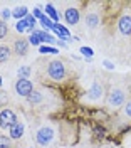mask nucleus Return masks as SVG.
<instances>
[{
	"label": "nucleus",
	"instance_id": "nucleus-1",
	"mask_svg": "<svg viewBox=\"0 0 131 148\" xmlns=\"http://www.w3.org/2000/svg\"><path fill=\"white\" fill-rule=\"evenodd\" d=\"M106 104L113 110L123 108L126 104V91L123 88H111L106 94Z\"/></svg>",
	"mask_w": 131,
	"mask_h": 148
},
{
	"label": "nucleus",
	"instance_id": "nucleus-2",
	"mask_svg": "<svg viewBox=\"0 0 131 148\" xmlns=\"http://www.w3.org/2000/svg\"><path fill=\"white\" fill-rule=\"evenodd\" d=\"M66 64L61 61V59H54L47 64V76L56 81V83H61L66 79Z\"/></svg>",
	"mask_w": 131,
	"mask_h": 148
},
{
	"label": "nucleus",
	"instance_id": "nucleus-3",
	"mask_svg": "<svg viewBox=\"0 0 131 148\" xmlns=\"http://www.w3.org/2000/svg\"><path fill=\"white\" fill-rule=\"evenodd\" d=\"M56 136V131L52 126H40L35 131V143L39 147H49Z\"/></svg>",
	"mask_w": 131,
	"mask_h": 148
},
{
	"label": "nucleus",
	"instance_id": "nucleus-4",
	"mask_svg": "<svg viewBox=\"0 0 131 148\" xmlns=\"http://www.w3.org/2000/svg\"><path fill=\"white\" fill-rule=\"evenodd\" d=\"M104 96V84L101 81H94L91 86H89V89L86 91L84 94V101H89V103H98L101 101Z\"/></svg>",
	"mask_w": 131,
	"mask_h": 148
},
{
	"label": "nucleus",
	"instance_id": "nucleus-5",
	"mask_svg": "<svg viewBox=\"0 0 131 148\" xmlns=\"http://www.w3.org/2000/svg\"><path fill=\"white\" fill-rule=\"evenodd\" d=\"M15 123H19V118L10 108H3L0 111V130L9 131Z\"/></svg>",
	"mask_w": 131,
	"mask_h": 148
},
{
	"label": "nucleus",
	"instance_id": "nucleus-6",
	"mask_svg": "<svg viewBox=\"0 0 131 148\" xmlns=\"http://www.w3.org/2000/svg\"><path fill=\"white\" fill-rule=\"evenodd\" d=\"M14 89H15V94L17 96L27 99L29 96L34 92V84H32L30 79H22V77H19L15 81V84H14Z\"/></svg>",
	"mask_w": 131,
	"mask_h": 148
},
{
	"label": "nucleus",
	"instance_id": "nucleus-7",
	"mask_svg": "<svg viewBox=\"0 0 131 148\" xmlns=\"http://www.w3.org/2000/svg\"><path fill=\"white\" fill-rule=\"evenodd\" d=\"M118 30L124 37H131V14H123L118 18Z\"/></svg>",
	"mask_w": 131,
	"mask_h": 148
},
{
	"label": "nucleus",
	"instance_id": "nucleus-8",
	"mask_svg": "<svg viewBox=\"0 0 131 148\" xmlns=\"http://www.w3.org/2000/svg\"><path fill=\"white\" fill-rule=\"evenodd\" d=\"M64 20H66V24H69V25H77L79 20H81V12H79V9L67 7L64 10Z\"/></svg>",
	"mask_w": 131,
	"mask_h": 148
},
{
	"label": "nucleus",
	"instance_id": "nucleus-9",
	"mask_svg": "<svg viewBox=\"0 0 131 148\" xmlns=\"http://www.w3.org/2000/svg\"><path fill=\"white\" fill-rule=\"evenodd\" d=\"M29 40L27 39H22V37H19V39H15V42H14V46H12V51H14V54L19 56V57H24V56H27L29 52Z\"/></svg>",
	"mask_w": 131,
	"mask_h": 148
},
{
	"label": "nucleus",
	"instance_id": "nucleus-10",
	"mask_svg": "<svg viewBox=\"0 0 131 148\" xmlns=\"http://www.w3.org/2000/svg\"><path fill=\"white\" fill-rule=\"evenodd\" d=\"M84 24H86V27L91 29V30L98 29L101 25V17H99V14H98V12H87V14H86V18H84Z\"/></svg>",
	"mask_w": 131,
	"mask_h": 148
},
{
	"label": "nucleus",
	"instance_id": "nucleus-11",
	"mask_svg": "<svg viewBox=\"0 0 131 148\" xmlns=\"http://www.w3.org/2000/svg\"><path fill=\"white\" fill-rule=\"evenodd\" d=\"M14 54V51H12V47L7 46V44H0V64H5V62H9L10 57Z\"/></svg>",
	"mask_w": 131,
	"mask_h": 148
},
{
	"label": "nucleus",
	"instance_id": "nucleus-12",
	"mask_svg": "<svg viewBox=\"0 0 131 148\" xmlns=\"http://www.w3.org/2000/svg\"><path fill=\"white\" fill-rule=\"evenodd\" d=\"M9 136L12 140H20L22 136H24V125H22L20 121L19 123H15V125L9 130Z\"/></svg>",
	"mask_w": 131,
	"mask_h": 148
},
{
	"label": "nucleus",
	"instance_id": "nucleus-13",
	"mask_svg": "<svg viewBox=\"0 0 131 148\" xmlns=\"http://www.w3.org/2000/svg\"><path fill=\"white\" fill-rule=\"evenodd\" d=\"M27 15H29V9L25 5L15 7V9L12 10V17L15 18V20H24V18H27Z\"/></svg>",
	"mask_w": 131,
	"mask_h": 148
},
{
	"label": "nucleus",
	"instance_id": "nucleus-14",
	"mask_svg": "<svg viewBox=\"0 0 131 148\" xmlns=\"http://www.w3.org/2000/svg\"><path fill=\"white\" fill-rule=\"evenodd\" d=\"M46 15L50 18L54 24H59V18H61V17H59V14H57L56 7H54L52 3H47V5H46Z\"/></svg>",
	"mask_w": 131,
	"mask_h": 148
},
{
	"label": "nucleus",
	"instance_id": "nucleus-15",
	"mask_svg": "<svg viewBox=\"0 0 131 148\" xmlns=\"http://www.w3.org/2000/svg\"><path fill=\"white\" fill-rule=\"evenodd\" d=\"M37 34L40 36V40H42V42H46V44H56V39L50 36L47 30H40V29H37Z\"/></svg>",
	"mask_w": 131,
	"mask_h": 148
},
{
	"label": "nucleus",
	"instance_id": "nucleus-16",
	"mask_svg": "<svg viewBox=\"0 0 131 148\" xmlns=\"http://www.w3.org/2000/svg\"><path fill=\"white\" fill-rule=\"evenodd\" d=\"M42 99H44V98H42V92L35 91V89H34V92H32V94L27 98V101L30 103V104H40V103H42Z\"/></svg>",
	"mask_w": 131,
	"mask_h": 148
},
{
	"label": "nucleus",
	"instance_id": "nucleus-17",
	"mask_svg": "<svg viewBox=\"0 0 131 148\" xmlns=\"http://www.w3.org/2000/svg\"><path fill=\"white\" fill-rule=\"evenodd\" d=\"M0 148H15L14 140L7 135H0Z\"/></svg>",
	"mask_w": 131,
	"mask_h": 148
},
{
	"label": "nucleus",
	"instance_id": "nucleus-18",
	"mask_svg": "<svg viewBox=\"0 0 131 148\" xmlns=\"http://www.w3.org/2000/svg\"><path fill=\"white\" fill-rule=\"evenodd\" d=\"M39 22H40V25L46 29V30H52V32H54V25H56V24H54V22H52L50 18L47 17V15H44V17L40 18Z\"/></svg>",
	"mask_w": 131,
	"mask_h": 148
},
{
	"label": "nucleus",
	"instance_id": "nucleus-19",
	"mask_svg": "<svg viewBox=\"0 0 131 148\" xmlns=\"http://www.w3.org/2000/svg\"><path fill=\"white\" fill-rule=\"evenodd\" d=\"M29 44H30V46H35V47H40L42 40H40V36L37 34V29H35V32H34V34H30V36H29Z\"/></svg>",
	"mask_w": 131,
	"mask_h": 148
},
{
	"label": "nucleus",
	"instance_id": "nucleus-20",
	"mask_svg": "<svg viewBox=\"0 0 131 148\" xmlns=\"http://www.w3.org/2000/svg\"><path fill=\"white\" fill-rule=\"evenodd\" d=\"M27 27H29L27 18H24V20H17V22H15V30H17L19 34H24V32H27Z\"/></svg>",
	"mask_w": 131,
	"mask_h": 148
},
{
	"label": "nucleus",
	"instance_id": "nucleus-21",
	"mask_svg": "<svg viewBox=\"0 0 131 148\" xmlns=\"http://www.w3.org/2000/svg\"><path fill=\"white\" fill-rule=\"evenodd\" d=\"M30 67L29 66H20L19 69H17V76L19 77H22V79H29V76H30Z\"/></svg>",
	"mask_w": 131,
	"mask_h": 148
},
{
	"label": "nucleus",
	"instance_id": "nucleus-22",
	"mask_svg": "<svg viewBox=\"0 0 131 148\" xmlns=\"http://www.w3.org/2000/svg\"><path fill=\"white\" fill-rule=\"evenodd\" d=\"M7 36H9V22H3L0 18V40H3Z\"/></svg>",
	"mask_w": 131,
	"mask_h": 148
},
{
	"label": "nucleus",
	"instance_id": "nucleus-23",
	"mask_svg": "<svg viewBox=\"0 0 131 148\" xmlns=\"http://www.w3.org/2000/svg\"><path fill=\"white\" fill-rule=\"evenodd\" d=\"M39 52L40 54H59V49L52 46H40L39 47Z\"/></svg>",
	"mask_w": 131,
	"mask_h": 148
},
{
	"label": "nucleus",
	"instance_id": "nucleus-24",
	"mask_svg": "<svg viewBox=\"0 0 131 148\" xmlns=\"http://www.w3.org/2000/svg\"><path fill=\"white\" fill-rule=\"evenodd\" d=\"M79 52L84 56V59H93V56H94L93 47H87V46H83L81 49H79Z\"/></svg>",
	"mask_w": 131,
	"mask_h": 148
},
{
	"label": "nucleus",
	"instance_id": "nucleus-25",
	"mask_svg": "<svg viewBox=\"0 0 131 148\" xmlns=\"http://www.w3.org/2000/svg\"><path fill=\"white\" fill-rule=\"evenodd\" d=\"M123 116H126V118L131 120V99H128L126 104L123 106Z\"/></svg>",
	"mask_w": 131,
	"mask_h": 148
},
{
	"label": "nucleus",
	"instance_id": "nucleus-26",
	"mask_svg": "<svg viewBox=\"0 0 131 148\" xmlns=\"http://www.w3.org/2000/svg\"><path fill=\"white\" fill-rule=\"evenodd\" d=\"M0 17H2V20H3V22H9V18L12 17V10L2 9V10H0Z\"/></svg>",
	"mask_w": 131,
	"mask_h": 148
},
{
	"label": "nucleus",
	"instance_id": "nucleus-27",
	"mask_svg": "<svg viewBox=\"0 0 131 148\" xmlns=\"http://www.w3.org/2000/svg\"><path fill=\"white\" fill-rule=\"evenodd\" d=\"M9 103V96H7V92L3 91V89H0V111H2V106H5Z\"/></svg>",
	"mask_w": 131,
	"mask_h": 148
},
{
	"label": "nucleus",
	"instance_id": "nucleus-28",
	"mask_svg": "<svg viewBox=\"0 0 131 148\" xmlns=\"http://www.w3.org/2000/svg\"><path fill=\"white\" fill-rule=\"evenodd\" d=\"M32 15H34V17L37 18V20H40V18H42V17H44V15H46V14H44L42 10L39 9V7H35V9L32 10Z\"/></svg>",
	"mask_w": 131,
	"mask_h": 148
},
{
	"label": "nucleus",
	"instance_id": "nucleus-29",
	"mask_svg": "<svg viewBox=\"0 0 131 148\" xmlns=\"http://www.w3.org/2000/svg\"><path fill=\"white\" fill-rule=\"evenodd\" d=\"M27 22H29V27H35V25H37V18L34 17L32 14L27 15Z\"/></svg>",
	"mask_w": 131,
	"mask_h": 148
},
{
	"label": "nucleus",
	"instance_id": "nucleus-30",
	"mask_svg": "<svg viewBox=\"0 0 131 148\" xmlns=\"http://www.w3.org/2000/svg\"><path fill=\"white\" fill-rule=\"evenodd\" d=\"M103 66L108 69V71H114V67H116V66H114V62L108 61V59H104V61H103Z\"/></svg>",
	"mask_w": 131,
	"mask_h": 148
},
{
	"label": "nucleus",
	"instance_id": "nucleus-31",
	"mask_svg": "<svg viewBox=\"0 0 131 148\" xmlns=\"http://www.w3.org/2000/svg\"><path fill=\"white\" fill-rule=\"evenodd\" d=\"M57 46H59V47H66V42H64V40H59V42H57Z\"/></svg>",
	"mask_w": 131,
	"mask_h": 148
},
{
	"label": "nucleus",
	"instance_id": "nucleus-32",
	"mask_svg": "<svg viewBox=\"0 0 131 148\" xmlns=\"http://www.w3.org/2000/svg\"><path fill=\"white\" fill-rule=\"evenodd\" d=\"M2 83H3V81H2V77H0V86H2Z\"/></svg>",
	"mask_w": 131,
	"mask_h": 148
}]
</instances>
